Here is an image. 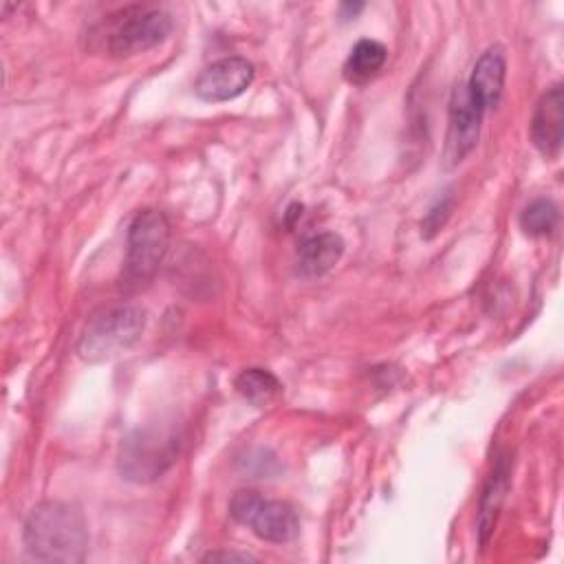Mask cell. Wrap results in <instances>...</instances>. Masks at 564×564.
I'll list each match as a JSON object with an SVG mask.
<instances>
[{
    "mask_svg": "<svg viewBox=\"0 0 564 564\" xmlns=\"http://www.w3.org/2000/svg\"><path fill=\"white\" fill-rule=\"evenodd\" d=\"M24 551L40 562L75 564L86 557L88 527L84 513L62 500H46L31 509L22 531Z\"/></svg>",
    "mask_w": 564,
    "mask_h": 564,
    "instance_id": "1",
    "label": "cell"
},
{
    "mask_svg": "<svg viewBox=\"0 0 564 564\" xmlns=\"http://www.w3.org/2000/svg\"><path fill=\"white\" fill-rule=\"evenodd\" d=\"M183 445L181 425L170 423H148L132 430L117 452V469L121 478L145 485L161 478L176 460Z\"/></svg>",
    "mask_w": 564,
    "mask_h": 564,
    "instance_id": "2",
    "label": "cell"
},
{
    "mask_svg": "<svg viewBox=\"0 0 564 564\" xmlns=\"http://www.w3.org/2000/svg\"><path fill=\"white\" fill-rule=\"evenodd\" d=\"M172 15L161 7H126L106 18L95 29V40L110 57H132L145 53L170 37Z\"/></svg>",
    "mask_w": 564,
    "mask_h": 564,
    "instance_id": "3",
    "label": "cell"
},
{
    "mask_svg": "<svg viewBox=\"0 0 564 564\" xmlns=\"http://www.w3.org/2000/svg\"><path fill=\"white\" fill-rule=\"evenodd\" d=\"M145 328V311L134 304H110L95 311L77 341V355L99 364L128 350Z\"/></svg>",
    "mask_w": 564,
    "mask_h": 564,
    "instance_id": "4",
    "label": "cell"
},
{
    "mask_svg": "<svg viewBox=\"0 0 564 564\" xmlns=\"http://www.w3.org/2000/svg\"><path fill=\"white\" fill-rule=\"evenodd\" d=\"M170 249V223L159 209H141L126 238L123 280L128 286H141L150 282L163 264Z\"/></svg>",
    "mask_w": 564,
    "mask_h": 564,
    "instance_id": "5",
    "label": "cell"
},
{
    "mask_svg": "<svg viewBox=\"0 0 564 564\" xmlns=\"http://www.w3.org/2000/svg\"><path fill=\"white\" fill-rule=\"evenodd\" d=\"M229 516L264 542H291L300 531L297 513L289 502L262 498L251 489H238L231 496Z\"/></svg>",
    "mask_w": 564,
    "mask_h": 564,
    "instance_id": "6",
    "label": "cell"
},
{
    "mask_svg": "<svg viewBox=\"0 0 564 564\" xmlns=\"http://www.w3.org/2000/svg\"><path fill=\"white\" fill-rule=\"evenodd\" d=\"M485 110L474 101L465 84H458L449 95L447 132L443 148V167L452 170L465 161L480 137V121Z\"/></svg>",
    "mask_w": 564,
    "mask_h": 564,
    "instance_id": "7",
    "label": "cell"
},
{
    "mask_svg": "<svg viewBox=\"0 0 564 564\" xmlns=\"http://www.w3.org/2000/svg\"><path fill=\"white\" fill-rule=\"evenodd\" d=\"M253 82V64L245 57H223L212 62L196 79L194 93L203 101H229L242 95Z\"/></svg>",
    "mask_w": 564,
    "mask_h": 564,
    "instance_id": "8",
    "label": "cell"
},
{
    "mask_svg": "<svg viewBox=\"0 0 564 564\" xmlns=\"http://www.w3.org/2000/svg\"><path fill=\"white\" fill-rule=\"evenodd\" d=\"M564 130V90L553 84L538 101L531 117V141L544 156H557Z\"/></svg>",
    "mask_w": 564,
    "mask_h": 564,
    "instance_id": "9",
    "label": "cell"
},
{
    "mask_svg": "<svg viewBox=\"0 0 564 564\" xmlns=\"http://www.w3.org/2000/svg\"><path fill=\"white\" fill-rule=\"evenodd\" d=\"M505 77H507L505 48L500 44H496V46H489L478 57L465 86H467L469 95L474 97V101L487 112L498 106L502 90H505Z\"/></svg>",
    "mask_w": 564,
    "mask_h": 564,
    "instance_id": "10",
    "label": "cell"
},
{
    "mask_svg": "<svg viewBox=\"0 0 564 564\" xmlns=\"http://www.w3.org/2000/svg\"><path fill=\"white\" fill-rule=\"evenodd\" d=\"M344 253V240L333 231L304 238L295 251V271L300 278H319L328 273Z\"/></svg>",
    "mask_w": 564,
    "mask_h": 564,
    "instance_id": "11",
    "label": "cell"
},
{
    "mask_svg": "<svg viewBox=\"0 0 564 564\" xmlns=\"http://www.w3.org/2000/svg\"><path fill=\"white\" fill-rule=\"evenodd\" d=\"M386 59H388V48L377 40L364 37L350 48L344 62V77L350 84H366L375 75H379Z\"/></svg>",
    "mask_w": 564,
    "mask_h": 564,
    "instance_id": "12",
    "label": "cell"
},
{
    "mask_svg": "<svg viewBox=\"0 0 564 564\" xmlns=\"http://www.w3.org/2000/svg\"><path fill=\"white\" fill-rule=\"evenodd\" d=\"M507 487H509V469H507L505 460H498V465L494 467V471H491V476H489V480L482 489V496H480V511H478L480 544H487V538L494 531V524H496L500 505L505 500Z\"/></svg>",
    "mask_w": 564,
    "mask_h": 564,
    "instance_id": "13",
    "label": "cell"
},
{
    "mask_svg": "<svg viewBox=\"0 0 564 564\" xmlns=\"http://www.w3.org/2000/svg\"><path fill=\"white\" fill-rule=\"evenodd\" d=\"M234 386H236L238 394L256 408L269 405L280 392L278 377L264 368H245L236 377Z\"/></svg>",
    "mask_w": 564,
    "mask_h": 564,
    "instance_id": "14",
    "label": "cell"
},
{
    "mask_svg": "<svg viewBox=\"0 0 564 564\" xmlns=\"http://www.w3.org/2000/svg\"><path fill=\"white\" fill-rule=\"evenodd\" d=\"M560 214L553 200L535 198L520 214V227L527 236H546L557 227Z\"/></svg>",
    "mask_w": 564,
    "mask_h": 564,
    "instance_id": "15",
    "label": "cell"
},
{
    "mask_svg": "<svg viewBox=\"0 0 564 564\" xmlns=\"http://www.w3.org/2000/svg\"><path fill=\"white\" fill-rule=\"evenodd\" d=\"M449 212H452V196L441 198V200L425 214V218H423V223H421V227H423V238H432V236L445 225Z\"/></svg>",
    "mask_w": 564,
    "mask_h": 564,
    "instance_id": "16",
    "label": "cell"
},
{
    "mask_svg": "<svg viewBox=\"0 0 564 564\" xmlns=\"http://www.w3.org/2000/svg\"><path fill=\"white\" fill-rule=\"evenodd\" d=\"M258 562L256 555L251 553H238V551H209L207 555H203V562Z\"/></svg>",
    "mask_w": 564,
    "mask_h": 564,
    "instance_id": "17",
    "label": "cell"
},
{
    "mask_svg": "<svg viewBox=\"0 0 564 564\" xmlns=\"http://www.w3.org/2000/svg\"><path fill=\"white\" fill-rule=\"evenodd\" d=\"M361 9H364V4H361V2H357V4L346 2V4H341V18H344V20H350V18H355Z\"/></svg>",
    "mask_w": 564,
    "mask_h": 564,
    "instance_id": "18",
    "label": "cell"
}]
</instances>
